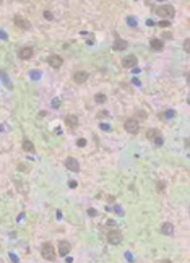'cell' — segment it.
Listing matches in <instances>:
<instances>
[{
    "instance_id": "cell-36",
    "label": "cell",
    "mask_w": 190,
    "mask_h": 263,
    "mask_svg": "<svg viewBox=\"0 0 190 263\" xmlns=\"http://www.w3.org/2000/svg\"><path fill=\"white\" fill-rule=\"evenodd\" d=\"M132 83H133V84H136V86H138V84H140V81H138V78H133V80H132Z\"/></svg>"
},
{
    "instance_id": "cell-5",
    "label": "cell",
    "mask_w": 190,
    "mask_h": 263,
    "mask_svg": "<svg viewBox=\"0 0 190 263\" xmlns=\"http://www.w3.org/2000/svg\"><path fill=\"white\" fill-rule=\"evenodd\" d=\"M136 63H138V59H136V55H133V54H130V55L122 59V67H125V68H135Z\"/></svg>"
},
{
    "instance_id": "cell-4",
    "label": "cell",
    "mask_w": 190,
    "mask_h": 263,
    "mask_svg": "<svg viewBox=\"0 0 190 263\" xmlns=\"http://www.w3.org/2000/svg\"><path fill=\"white\" fill-rule=\"evenodd\" d=\"M123 127H125V130L132 135L138 133V130H140V124H138V120H135V119H127L123 122Z\"/></svg>"
},
{
    "instance_id": "cell-9",
    "label": "cell",
    "mask_w": 190,
    "mask_h": 263,
    "mask_svg": "<svg viewBox=\"0 0 190 263\" xmlns=\"http://www.w3.org/2000/svg\"><path fill=\"white\" fill-rule=\"evenodd\" d=\"M15 25L20 28V29H29V28H31V23L28 20H25V18H21L20 15L15 16Z\"/></svg>"
},
{
    "instance_id": "cell-35",
    "label": "cell",
    "mask_w": 190,
    "mask_h": 263,
    "mask_svg": "<svg viewBox=\"0 0 190 263\" xmlns=\"http://www.w3.org/2000/svg\"><path fill=\"white\" fill-rule=\"evenodd\" d=\"M0 37H2V39H7V34H5V32H3L2 29H0Z\"/></svg>"
},
{
    "instance_id": "cell-28",
    "label": "cell",
    "mask_w": 190,
    "mask_h": 263,
    "mask_svg": "<svg viewBox=\"0 0 190 263\" xmlns=\"http://www.w3.org/2000/svg\"><path fill=\"white\" fill-rule=\"evenodd\" d=\"M59 106H60V99H54V101H52V107H54V109H57Z\"/></svg>"
},
{
    "instance_id": "cell-20",
    "label": "cell",
    "mask_w": 190,
    "mask_h": 263,
    "mask_svg": "<svg viewBox=\"0 0 190 263\" xmlns=\"http://www.w3.org/2000/svg\"><path fill=\"white\" fill-rule=\"evenodd\" d=\"M174 115H175V111H172V109H169L168 112L163 114V117H166V119H171V117H174Z\"/></svg>"
},
{
    "instance_id": "cell-32",
    "label": "cell",
    "mask_w": 190,
    "mask_h": 263,
    "mask_svg": "<svg viewBox=\"0 0 190 263\" xmlns=\"http://www.w3.org/2000/svg\"><path fill=\"white\" fill-rule=\"evenodd\" d=\"M99 127H101L102 130H111V127H109L107 124H99Z\"/></svg>"
},
{
    "instance_id": "cell-11",
    "label": "cell",
    "mask_w": 190,
    "mask_h": 263,
    "mask_svg": "<svg viewBox=\"0 0 190 263\" xmlns=\"http://www.w3.org/2000/svg\"><path fill=\"white\" fill-rule=\"evenodd\" d=\"M127 46H129V42H127L125 39H120V37H117L116 42L112 44V49H114V50H123V49H127Z\"/></svg>"
},
{
    "instance_id": "cell-14",
    "label": "cell",
    "mask_w": 190,
    "mask_h": 263,
    "mask_svg": "<svg viewBox=\"0 0 190 263\" xmlns=\"http://www.w3.org/2000/svg\"><path fill=\"white\" fill-rule=\"evenodd\" d=\"M161 232L166 234V236H172V234H174V226L171 223H164L163 226H161Z\"/></svg>"
},
{
    "instance_id": "cell-6",
    "label": "cell",
    "mask_w": 190,
    "mask_h": 263,
    "mask_svg": "<svg viewBox=\"0 0 190 263\" xmlns=\"http://www.w3.org/2000/svg\"><path fill=\"white\" fill-rule=\"evenodd\" d=\"M70 250H72V245L67 241H60L59 242V255L60 257H68Z\"/></svg>"
},
{
    "instance_id": "cell-30",
    "label": "cell",
    "mask_w": 190,
    "mask_h": 263,
    "mask_svg": "<svg viewBox=\"0 0 190 263\" xmlns=\"http://www.w3.org/2000/svg\"><path fill=\"white\" fill-rule=\"evenodd\" d=\"M188 44H190V41L185 39V41H184V49H185V52H188Z\"/></svg>"
},
{
    "instance_id": "cell-15",
    "label": "cell",
    "mask_w": 190,
    "mask_h": 263,
    "mask_svg": "<svg viewBox=\"0 0 190 263\" xmlns=\"http://www.w3.org/2000/svg\"><path fill=\"white\" fill-rule=\"evenodd\" d=\"M150 46H151V49H154V50H163L164 42L161 41V39H151L150 41Z\"/></svg>"
},
{
    "instance_id": "cell-17",
    "label": "cell",
    "mask_w": 190,
    "mask_h": 263,
    "mask_svg": "<svg viewBox=\"0 0 190 263\" xmlns=\"http://www.w3.org/2000/svg\"><path fill=\"white\" fill-rule=\"evenodd\" d=\"M159 130H156V128H150L148 132H146V137H148V140H154L156 137H159Z\"/></svg>"
},
{
    "instance_id": "cell-13",
    "label": "cell",
    "mask_w": 190,
    "mask_h": 263,
    "mask_svg": "<svg viewBox=\"0 0 190 263\" xmlns=\"http://www.w3.org/2000/svg\"><path fill=\"white\" fill-rule=\"evenodd\" d=\"M65 124H67L70 128H77V127H78V117L68 114L67 117H65Z\"/></svg>"
},
{
    "instance_id": "cell-8",
    "label": "cell",
    "mask_w": 190,
    "mask_h": 263,
    "mask_svg": "<svg viewBox=\"0 0 190 263\" xmlns=\"http://www.w3.org/2000/svg\"><path fill=\"white\" fill-rule=\"evenodd\" d=\"M65 167H67L68 171H72V172H78L80 171V164H78V161L75 158H67V159H65Z\"/></svg>"
},
{
    "instance_id": "cell-24",
    "label": "cell",
    "mask_w": 190,
    "mask_h": 263,
    "mask_svg": "<svg viewBox=\"0 0 190 263\" xmlns=\"http://www.w3.org/2000/svg\"><path fill=\"white\" fill-rule=\"evenodd\" d=\"M169 25H171V23H169L168 20H161V21H159V26H161V28H168Z\"/></svg>"
},
{
    "instance_id": "cell-21",
    "label": "cell",
    "mask_w": 190,
    "mask_h": 263,
    "mask_svg": "<svg viewBox=\"0 0 190 263\" xmlns=\"http://www.w3.org/2000/svg\"><path fill=\"white\" fill-rule=\"evenodd\" d=\"M44 18H46V20H49V21H52V20H54V15H52V13L50 12H44Z\"/></svg>"
},
{
    "instance_id": "cell-3",
    "label": "cell",
    "mask_w": 190,
    "mask_h": 263,
    "mask_svg": "<svg viewBox=\"0 0 190 263\" xmlns=\"http://www.w3.org/2000/svg\"><path fill=\"white\" fill-rule=\"evenodd\" d=\"M106 237H107V242L114 244V245H117V244L122 242V232L117 231V229H111V231L106 234Z\"/></svg>"
},
{
    "instance_id": "cell-10",
    "label": "cell",
    "mask_w": 190,
    "mask_h": 263,
    "mask_svg": "<svg viewBox=\"0 0 190 263\" xmlns=\"http://www.w3.org/2000/svg\"><path fill=\"white\" fill-rule=\"evenodd\" d=\"M88 80V72H83V70H80V72H75L73 73V81L75 83H78V84H81L85 83Z\"/></svg>"
},
{
    "instance_id": "cell-23",
    "label": "cell",
    "mask_w": 190,
    "mask_h": 263,
    "mask_svg": "<svg viewBox=\"0 0 190 263\" xmlns=\"http://www.w3.org/2000/svg\"><path fill=\"white\" fill-rule=\"evenodd\" d=\"M163 142H164V140H163V137H161V135H159V137H156V138H154V143L158 145V146H161V145H163Z\"/></svg>"
},
{
    "instance_id": "cell-31",
    "label": "cell",
    "mask_w": 190,
    "mask_h": 263,
    "mask_svg": "<svg viewBox=\"0 0 190 263\" xmlns=\"http://www.w3.org/2000/svg\"><path fill=\"white\" fill-rule=\"evenodd\" d=\"M136 117H140V119H146V114L141 111V112H136Z\"/></svg>"
},
{
    "instance_id": "cell-26",
    "label": "cell",
    "mask_w": 190,
    "mask_h": 263,
    "mask_svg": "<svg viewBox=\"0 0 190 263\" xmlns=\"http://www.w3.org/2000/svg\"><path fill=\"white\" fill-rule=\"evenodd\" d=\"M127 21H129L130 26H136V21L133 20V16H129V18H127Z\"/></svg>"
},
{
    "instance_id": "cell-2",
    "label": "cell",
    "mask_w": 190,
    "mask_h": 263,
    "mask_svg": "<svg viewBox=\"0 0 190 263\" xmlns=\"http://www.w3.org/2000/svg\"><path fill=\"white\" fill-rule=\"evenodd\" d=\"M156 13H158L161 18H168V21H169V18H174L175 10H174V7L171 5V3H166V5H159Z\"/></svg>"
},
{
    "instance_id": "cell-27",
    "label": "cell",
    "mask_w": 190,
    "mask_h": 263,
    "mask_svg": "<svg viewBox=\"0 0 190 263\" xmlns=\"http://www.w3.org/2000/svg\"><path fill=\"white\" fill-rule=\"evenodd\" d=\"M77 145H78V146H86V140H85V138H80L78 142H77Z\"/></svg>"
},
{
    "instance_id": "cell-33",
    "label": "cell",
    "mask_w": 190,
    "mask_h": 263,
    "mask_svg": "<svg viewBox=\"0 0 190 263\" xmlns=\"http://www.w3.org/2000/svg\"><path fill=\"white\" fill-rule=\"evenodd\" d=\"M116 211H117V214H119V216H122V214H123V211H122L120 206H116Z\"/></svg>"
},
{
    "instance_id": "cell-37",
    "label": "cell",
    "mask_w": 190,
    "mask_h": 263,
    "mask_svg": "<svg viewBox=\"0 0 190 263\" xmlns=\"http://www.w3.org/2000/svg\"><path fill=\"white\" fill-rule=\"evenodd\" d=\"M125 257H127V258H129V260H130V261H132V260H133V258H132V255H130V253H129V252H127V253H125Z\"/></svg>"
},
{
    "instance_id": "cell-16",
    "label": "cell",
    "mask_w": 190,
    "mask_h": 263,
    "mask_svg": "<svg viewBox=\"0 0 190 263\" xmlns=\"http://www.w3.org/2000/svg\"><path fill=\"white\" fill-rule=\"evenodd\" d=\"M0 78L3 80V83H5V86H7V88H10V90H12V88H13V84H12L10 78H8L7 75H5V72H3V70H0Z\"/></svg>"
},
{
    "instance_id": "cell-19",
    "label": "cell",
    "mask_w": 190,
    "mask_h": 263,
    "mask_svg": "<svg viewBox=\"0 0 190 263\" xmlns=\"http://www.w3.org/2000/svg\"><path fill=\"white\" fill-rule=\"evenodd\" d=\"M94 101H96L98 104H102V102H106V94H102V93H98V94L94 96Z\"/></svg>"
},
{
    "instance_id": "cell-18",
    "label": "cell",
    "mask_w": 190,
    "mask_h": 263,
    "mask_svg": "<svg viewBox=\"0 0 190 263\" xmlns=\"http://www.w3.org/2000/svg\"><path fill=\"white\" fill-rule=\"evenodd\" d=\"M23 149L28 151V153H33L34 151V145H33L29 140H25V142H23Z\"/></svg>"
},
{
    "instance_id": "cell-12",
    "label": "cell",
    "mask_w": 190,
    "mask_h": 263,
    "mask_svg": "<svg viewBox=\"0 0 190 263\" xmlns=\"http://www.w3.org/2000/svg\"><path fill=\"white\" fill-rule=\"evenodd\" d=\"M33 47H23V49H20V52H18V55H20V59H23V60H28V59H31L33 57Z\"/></svg>"
},
{
    "instance_id": "cell-7",
    "label": "cell",
    "mask_w": 190,
    "mask_h": 263,
    "mask_svg": "<svg viewBox=\"0 0 190 263\" xmlns=\"http://www.w3.org/2000/svg\"><path fill=\"white\" fill-rule=\"evenodd\" d=\"M62 62H64V60H62L60 55H55L54 54V55H49V57H47V63H49L52 68H60L62 67Z\"/></svg>"
},
{
    "instance_id": "cell-29",
    "label": "cell",
    "mask_w": 190,
    "mask_h": 263,
    "mask_svg": "<svg viewBox=\"0 0 190 263\" xmlns=\"http://www.w3.org/2000/svg\"><path fill=\"white\" fill-rule=\"evenodd\" d=\"M68 187H70V189H77L78 184H77L75 180H70V182H68Z\"/></svg>"
},
{
    "instance_id": "cell-25",
    "label": "cell",
    "mask_w": 190,
    "mask_h": 263,
    "mask_svg": "<svg viewBox=\"0 0 190 263\" xmlns=\"http://www.w3.org/2000/svg\"><path fill=\"white\" fill-rule=\"evenodd\" d=\"M88 214L91 216V218H94V216H98V211L94 210V208H89V210H88Z\"/></svg>"
},
{
    "instance_id": "cell-22",
    "label": "cell",
    "mask_w": 190,
    "mask_h": 263,
    "mask_svg": "<svg viewBox=\"0 0 190 263\" xmlns=\"http://www.w3.org/2000/svg\"><path fill=\"white\" fill-rule=\"evenodd\" d=\"M8 257H10V260H12L13 263H20V258H18V257L15 255V253H10Z\"/></svg>"
},
{
    "instance_id": "cell-38",
    "label": "cell",
    "mask_w": 190,
    "mask_h": 263,
    "mask_svg": "<svg viewBox=\"0 0 190 263\" xmlns=\"http://www.w3.org/2000/svg\"><path fill=\"white\" fill-rule=\"evenodd\" d=\"M161 263H171V260H163V261H161Z\"/></svg>"
},
{
    "instance_id": "cell-34",
    "label": "cell",
    "mask_w": 190,
    "mask_h": 263,
    "mask_svg": "<svg viewBox=\"0 0 190 263\" xmlns=\"http://www.w3.org/2000/svg\"><path fill=\"white\" fill-rule=\"evenodd\" d=\"M164 189V184L163 182H158V190H163Z\"/></svg>"
},
{
    "instance_id": "cell-1",
    "label": "cell",
    "mask_w": 190,
    "mask_h": 263,
    "mask_svg": "<svg viewBox=\"0 0 190 263\" xmlns=\"http://www.w3.org/2000/svg\"><path fill=\"white\" fill-rule=\"evenodd\" d=\"M41 255L49 261H54L55 260V250H54V245L50 242H44L41 247Z\"/></svg>"
}]
</instances>
